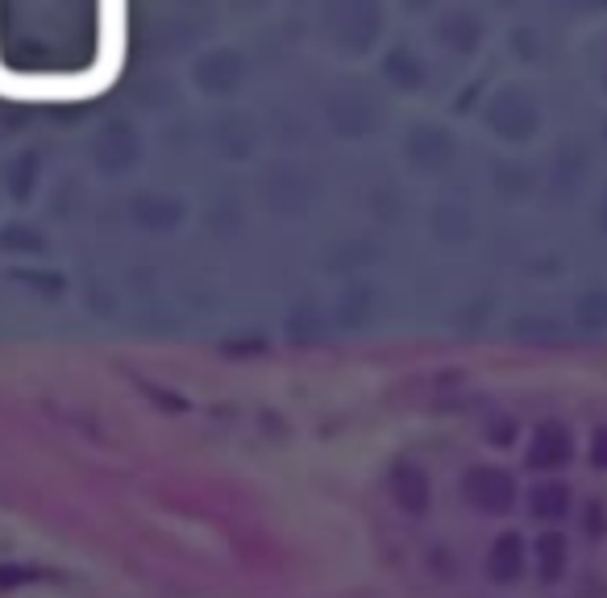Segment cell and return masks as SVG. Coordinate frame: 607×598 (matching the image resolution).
<instances>
[{
	"label": "cell",
	"mask_w": 607,
	"mask_h": 598,
	"mask_svg": "<svg viewBox=\"0 0 607 598\" xmlns=\"http://www.w3.org/2000/svg\"><path fill=\"white\" fill-rule=\"evenodd\" d=\"M97 59H92V71L105 88L117 83L121 76V63H126V47H129V0H100L97 4Z\"/></svg>",
	"instance_id": "obj_1"
},
{
	"label": "cell",
	"mask_w": 607,
	"mask_h": 598,
	"mask_svg": "<svg viewBox=\"0 0 607 598\" xmlns=\"http://www.w3.org/2000/svg\"><path fill=\"white\" fill-rule=\"evenodd\" d=\"M525 574V545H520V536H511V532H504L491 545V552H487V578L496 586H508V582H516Z\"/></svg>",
	"instance_id": "obj_2"
},
{
	"label": "cell",
	"mask_w": 607,
	"mask_h": 598,
	"mask_svg": "<svg viewBox=\"0 0 607 598\" xmlns=\"http://www.w3.org/2000/svg\"><path fill=\"white\" fill-rule=\"evenodd\" d=\"M466 490H470V504L487 507V511H508L511 507V482L499 474H475Z\"/></svg>",
	"instance_id": "obj_3"
},
{
	"label": "cell",
	"mask_w": 607,
	"mask_h": 598,
	"mask_svg": "<svg viewBox=\"0 0 607 598\" xmlns=\"http://www.w3.org/2000/svg\"><path fill=\"white\" fill-rule=\"evenodd\" d=\"M537 574L545 582H558L566 574V536L561 532H541V540H537Z\"/></svg>",
	"instance_id": "obj_4"
},
{
	"label": "cell",
	"mask_w": 607,
	"mask_h": 598,
	"mask_svg": "<svg viewBox=\"0 0 607 598\" xmlns=\"http://www.w3.org/2000/svg\"><path fill=\"white\" fill-rule=\"evenodd\" d=\"M396 499H400V507H408V511H425V504H429L425 478H420V474H412V478H400V482H396Z\"/></svg>",
	"instance_id": "obj_5"
},
{
	"label": "cell",
	"mask_w": 607,
	"mask_h": 598,
	"mask_svg": "<svg viewBox=\"0 0 607 598\" xmlns=\"http://www.w3.org/2000/svg\"><path fill=\"white\" fill-rule=\"evenodd\" d=\"M47 574L33 566H0V590H13V586H30V582H42Z\"/></svg>",
	"instance_id": "obj_6"
},
{
	"label": "cell",
	"mask_w": 607,
	"mask_h": 598,
	"mask_svg": "<svg viewBox=\"0 0 607 598\" xmlns=\"http://www.w3.org/2000/svg\"><path fill=\"white\" fill-rule=\"evenodd\" d=\"M566 511V490H541L537 495V516H561Z\"/></svg>",
	"instance_id": "obj_7"
},
{
	"label": "cell",
	"mask_w": 607,
	"mask_h": 598,
	"mask_svg": "<svg viewBox=\"0 0 607 598\" xmlns=\"http://www.w3.org/2000/svg\"><path fill=\"white\" fill-rule=\"evenodd\" d=\"M9 92H13V71H9L4 59H0V100H9Z\"/></svg>",
	"instance_id": "obj_8"
}]
</instances>
